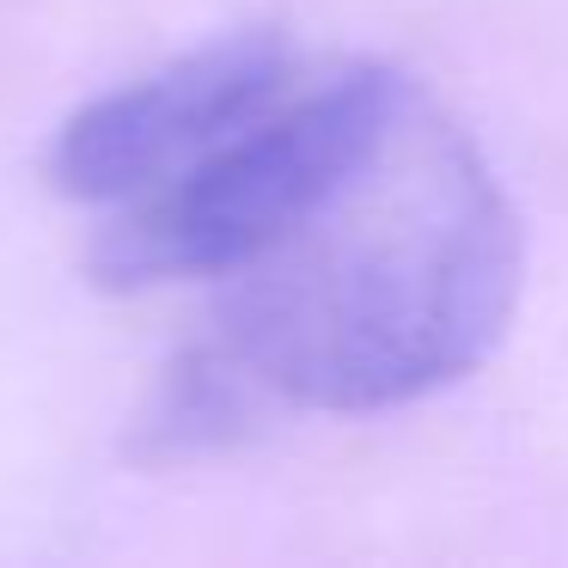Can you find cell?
Returning a JSON list of instances; mask_svg holds the SVG:
<instances>
[{"instance_id": "cell-3", "label": "cell", "mask_w": 568, "mask_h": 568, "mask_svg": "<svg viewBox=\"0 0 568 568\" xmlns=\"http://www.w3.org/2000/svg\"><path fill=\"white\" fill-rule=\"evenodd\" d=\"M287 74L294 50L282 31L245 26L209 38L62 116L43 148V184L80 209H123L196 165L270 99H282Z\"/></svg>"}, {"instance_id": "cell-2", "label": "cell", "mask_w": 568, "mask_h": 568, "mask_svg": "<svg viewBox=\"0 0 568 568\" xmlns=\"http://www.w3.org/2000/svg\"><path fill=\"white\" fill-rule=\"evenodd\" d=\"M409 99L416 80L385 62H348L312 92L270 99L196 165L123 202V214L92 239V282L141 294L245 270L379 153Z\"/></svg>"}, {"instance_id": "cell-1", "label": "cell", "mask_w": 568, "mask_h": 568, "mask_svg": "<svg viewBox=\"0 0 568 568\" xmlns=\"http://www.w3.org/2000/svg\"><path fill=\"white\" fill-rule=\"evenodd\" d=\"M526 287V226L477 141L409 99L367 165L233 270L214 343L282 397L373 416L458 385L495 355Z\"/></svg>"}, {"instance_id": "cell-4", "label": "cell", "mask_w": 568, "mask_h": 568, "mask_svg": "<svg viewBox=\"0 0 568 568\" xmlns=\"http://www.w3.org/2000/svg\"><path fill=\"white\" fill-rule=\"evenodd\" d=\"M257 379L226 355L221 343H196L153 379L148 404H141L135 428H129V453L141 465H190V458H214L239 446L257 422Z\"/></svg>"}]
</instances>
